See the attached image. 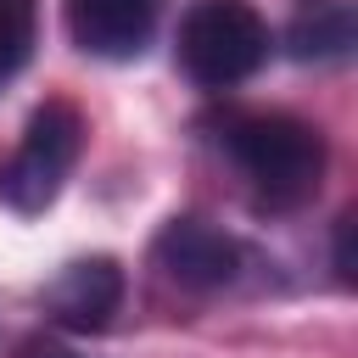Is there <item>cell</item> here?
Masks as SVG:
<instances>
[{
  "label": "cell",
  "mask_w": 358,
  "mask_h": 358,
  "mask_svg": "<svg viewBox=\"0 0 358 358\" xmlns=\"http://www.w3.org/2000/svg\"><path fill=\"white\" fill-rule=\"evenodd\" d=\"M218 145L252 185L268 213H291L319 196L324 179V134L291 112H246L218 129Z\"/></svg>",
  "instance_id": "6da1fadb"
},
{
  "label": "cell",
  "mask_w": 358,
  "mask_h": 358,
  "mask_svg": "<svg viewBox=\"0 0 358 358\" xmlns=\"http://www.w3.org/2000/svg\"><path fill=\"white\" fill-rule=\"evenodd\" d=\"M268 22L252 0H196L179 17L173 56L196 90H235L268 62Z\"/></svg>",
  "instance_id": "7a4b0ae2"
},
{
  "label": "cell",
  "mask_w": 358,
  "mask_h": 358,
  "mask_svg": "<svg viewBox=\"0 0 358 358\" xmlns=\"http://www.w3.org/2000/svg\"><path fill=\"white\" fill-rule=\"evenodd\" d=\"M78 151H84V117H78V106H73V101H45V106H34L17 151L0 162V201H6L11 213H22V218L45 213V207L62 196Z\"/></svg>",
  "instance_id": "3957f363"
},
{
  "label": "cell",
  "mask_w": 358,
  "mask_h": 358,
  "mask_svg": "<svg viewBox=\"0 0 358 358\" xmlns=\"http://www.w3.org/2000/svg\"><path fill=\"white\" fill-rule=\"evenodd\" d=\"M151 257H157L162 280H173L179 291H224V285L241 280L246 246L229 229H218V224H207L196 213H179V218H168L157 229Z\"/></svg>",
  "instance_id": "277c9868"
},
{
  "label": "cell",
  "mask_w": 358,
  "mask_h": 358,
  "mask_svg": "<svg viewBox=\"0 0 358 358\" xmlns=\"http://www.w3.org/2000/svg\"><path fill=\"white\" fill-rule=\"evenodd\" d=\"M123 291H129L123 263L106 257V252H95V257L62 263L56 280L39 291V302H45V313H50L62 330H84V336H90V330H106V324H112V313L123 308Z\"/></svg>",
  "instance_id": "5b68a950"
},
{
  "label": "cell",
  "mask_w": 358,
  "mask_h": 358,
  "mask_svg": "<svg viewBox=\"0 0 358 358\" xmlns=\"http://www.w3.org/2000/svg\"><path fill=\"white\" fill-rule=\"evenodd\" d=\"M162 0H67V34L101 62H129L151 45Z\"/></svg>",
  "instance_id": "8992f818"
},
{
  "label": "cell",
  "mask_w": 358,
  "mask_h": 358,
  "mask_svg": "<svg viewBox=\"0 0 358 358\" xmlns=\"http://www.w3.org/2000/svg\"><path fill=\"white\" fill-rule=\"evenodd\" d=\"M352 45H358V34H352V6H347V0L313 6V11L296 17L291 34H285V50H291L296 62H341Z\"/></svg>",
  "instance_id": "52a82bcc"
},
{
  "label": "cell",
  "mask_w": 358,
  "mask_h": 358,
  "mask_svg": "<svg viewBox=\"0 0 358 358\" xmlns=\"http://www.w3.org/2000/svg\"><path fill=\"white\" fill-rule=\"evenodd\" d=\"M34 34H39V0H0V84H11L28 67Z\"/></svg>",
  "instance_id": "ba28073f"
},
{
  "label": "cell",
  "mask_w": 358,
  "mask_h": 358,
  "mask_svg": "<svg viewBox=\"0 0 358 358\" xmlns=\"http://www.w3.org/2000/svg\"><path fill=\"white\" fill-rule=\"evenodd\" d=\"M336 280L352 285V213L336 218Z\"/></svg>",
  "instance_id": "9c48e42d"
},
{
  "label": "cell",
  "mask_w": 358,
  "mask_h": 358,
  "mask_svg": "<svg viewBox=\"0 0 358 358\" xmlns=\"http://www.w3.org/2000/svg\"><path fill=\"white\" fill-rule=\"evenodd\" d=\"M17 358H78L73 347H62V341H45V336H28L22 347H17Z\"/></svg>",
  "instance_id": "30bf717a"
}]
</instances>
